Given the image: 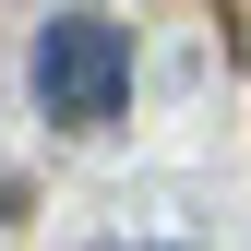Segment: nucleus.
<instances>
[{"instance_id":"f257e3e1","label":"nucleus","mask_w":251,"mask_h":251,"mask_svg":"<svg viewBox=\"0 0 251 251\" xmlns=\"http://www.w3.org/2000/svg\"><path fill=\"white\" fill-rule=\"evenodd\" d=\"M24 72H36V108L60 132H108V120L132 108V36H120L108 12H48Z\"/></svg>"}]
</instances>
